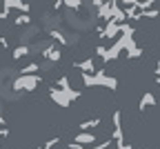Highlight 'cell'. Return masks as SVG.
Returning a JSON list of instances; mask_svg holds the SVG:
<instances>
[{"mask_svg":"<svg viewBox=\"0 0 160 149\" xmlns=\"http://www.w3.org/2000/svg\"><path fill=\"white\" fill-rule=\"evenodd\" d=\"M158 105V100H156V96L151 94V91H145L142 94V98H140V109H151V107H156Z\"/></svg>","mask_w":160,"mask_h":149,"instance_id":"cell-1","label":"cell"},{"mask_svg":"<svg viewBox=\"0 0 160 149\" xmlns=\"http://www.w3.org/2000/svg\"><path fill=\"white\" fill-rule=\"evenodd\" d=\"M73 142H78V145H93L96 142V134L93 131H82V134H78L73 138Z\"/></svg>","mask_w":160,"mask_h":149,"instance_id":"cell-2","label":"cell"},{"mask_svg":"<svg viewBox=\"0 0 160 149\" xmlns=\"http://www.w3.org/2000/svg\"><path fill=\"white\" fill-rule=\"evenodd\" d=\"M102 125V120L100 118H91V120H82L78 125V129H82V131H91V129H96V127H100Z\"/></svg>","mask_w":160,"mask_h":149,"instance_id":"cell-3","label":"cell"},{"mask_svg":"<svg viewBox=\"0 0 160 149\" xmlns=\"http://www.w3.org/2000/svg\"><path fill=\"white\" fill-rule=\"evenodd\" d=\"M76 67H78V69H82L85 74H93V69H96V67H93V60H91V58H89V60H85V62H78Z\"/></svg>","mask_w":160,"mask_h":149,"instance_id":"cell-4","label":"cell"},{"mask_svg":"<svg viewBox=\"0 0 160 149\" xmlns=\"http://www.w3.org/2000/svg\"><path fill=\"white\" fill-rule=\"evenodd\" d=\"M47 58H49V60H60V51H58V49H49V51H47Z\"/></svg>","mask_w":160,"mask_h":149,"instance_id":"cell-5","label":"cell"},{"mask_svg":"<svg viewBox=\"0 0 160 149\" xmlns=\"http://www.w3.org/2000/svg\"><path fill=\"white\" fill-rule=\"evenodd\" d=\"M116 149H131V145L122 140V142H116Z\"/></svg>","mask_w":160,"mask_h":149,"instance_id":"cell-6","label":"cell"},{"mask_svg":"<svg viewBox=\"0 0 160 149\" xmlns=\"http://www.w3.org/2000/svg\"><path fill=\"white\" fill-rule=\"evenodd\" d=\"M156 82L160 85V60H156Z\"/></svg>","mask_w":160,"mask_h":149,"instance_id":"cell-7","label":"cell"}]
</instances>
